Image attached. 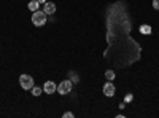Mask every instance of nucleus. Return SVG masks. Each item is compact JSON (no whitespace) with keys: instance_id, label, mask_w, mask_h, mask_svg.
Segmentation results:
<instances>
[{"instance_id":"obj_1","label":"nucleus","mask_w":159,"mask_h":118,"mask_svg":"<svg viewBox=\"0 0 159 118\" xmlns=\"http://www.w3.org/2000/svg\"><path fill=\"white\" fill-rule=\"evenodd\" d=\"M46 21H48V15H46L45 11H42V10L34 11V15H32V24H34V26H37V27H42V26L46 24Z\"/></svg>"},{"instance_id":"obj_10","label":"nucleus","mask_w":159,"mask_h":118,"mask_svg":"<svg viewBox=\"0 0 159 118\" xmlns=\"http://www.w3.org/2000/svg\"><path fill=\"white\" fill-rule=\"evenodd\" d=\"M30 91H32L34 96H40V94H42V88H38V86H35V85H34V88H32Z\"/></svg>"},{"instance_id":"obj_9","label":"nucleus","mask_w":159,"mask_h":118,"mask_svg":"<svg viewBox=\"0 0 159 118\" xmlns=\"http://www.w3.org/2000/svg\"><path fill=\"white\" fill-rule=\"evenodd\" d=\"M115 77H116V73L113 72V70H107V72H105V78H107V80H115Z\"/></svg>"},{"instance_id":"obj_2","label":"nucleus","mask_w":159,"mask_h":118,"mask_svg":"<svg viewBox=\"0 0 159 118\" xmlns=\"http://www.w3.org/2000/svg\"><path fill=\"white\" fill-rule=\"evenodd\" d=\"M19 83H21V86H22V89H32L34 88V78L30 77V75H21L19 77Z\"/></svg>"},{"instance_id":"obj_3","label":"nucleus","mask_w":159,"mask_h":118,"mask_svg":"<svg viewBox=\"0 0 159 118\" xmlns=\"http://www.w3.org/2000/svg\"><path fill=\"white\" fill-rule=\"evenodd\" d=\"M72 80H64L57 85V93L59 94H69L70 91H72Z\"/></svg>"},{"instance_id":"obj_4","label":"nucleus","mask_w":159,"mask_h":118,"mask_svg":"<svg viewBox=\"0 0 159 118\" xmlns=\"http://www.w3.org/2000/svg\"><path fill=\"white\" fill-rule=\"evenodd\" d=\"M115 93H116V89H115V85L108 80L107 83L103 85V94L107 96V97H113L115 96Z\"/></svg>"},{"instance_id":"obj_7","label":"nucleus","mask_w":159,"mask_h":118,"mask_svg":"<svg viewBox=\"0 0 159 118\" xmlns=\"http://www.w3.org/2000/svg\"><path fill=\"white\" fill-rule=\"evenodd\" d=\"M29 10L30 11H37V10H40V2L38 0H32V2H29Z\"/></svg>"},{"instance_id":"obj_13","label":"nucleus","mask_w":159,"mask_h":118,"mask_svg":"<svg viewBox=\"0 0 159 118\" xmlns=\"http://www.w3.org/2000/svg\"><path fill=\"white\" fill-rule=\"evenodd\" d=\"M132 99H134V96H132V94H127V96L124 97V102H130Z\"/></svg>"},{"instance_id":"obj_11","label":"nucleus","mask_w":159,"mask_h":118,"mask_svg":"<svg viewBox=\"0 0 159 118\" xmlns=\"http://www.w3.org/2000/svg\"><path fill=\"white\" fill-rule=\"evenodd\" d=\"M70 77H72V83H80V78L76 77V73H73V72H72V73H70Z\"/></svg>"},{"instance_id":"obj_12","label":"nucleus","mask_w":159,"mask_h":118,"mask_svg":"<svg viewBox=\"0 0 159 118\" xmlns=\"http://www.w3.org/2000/svg\"><path fill=\"white\" fill-rule=\"evenodd\" d=\"M153 8L154 10H159V0H153Z\"/></svg>"},{"instance_id":"obj_6","label":"nucleus","mask_w":159,"mask_h":118,"mask_svg":"<svg viewBox=\"0 0 159 118\" xmlns=\"http://www.w3.org/2000/svg\"><path fill=\"white\" fill-rule=\"evenodd\" d=\"M43 11L46 13L48 16H49V15H54V11H56V5L52 3V2H46V3H43Z\"/></svg>"},{"instance_id":"obj_14","label":"nucleus","mask_w":159,"mask_h":118,"mask_svg":"<svg viewBox=\"0 0 159 118\" xmlns=\"http://www.w3.org/2000/svg\"><path fill=\"white\" fill-rule=\"evenodd\" d=\"M64 118H73V113L72 112H65L64 113Z\"/></svg>"},{"instance_id":"obj_5","label":"nucleus","mask_w":159,"mask_h":118,"mask_svg":"<svg viewBox=\"0 0 159 118\" xmlns=\"http://www.w3.org/2000/svg\"><path fill=\"white\" fill-rule=\"evenodd\" d=\"M43 91H45L46 94H54L56 91H57V85L54 82H46L43 85Z\"/></svg>"},{"instance_id":"obj_8","label":"nucleus","mask_w":159,"mask_h":118,"mask_svg":"<svg viewBox=\"0 0 159 118\" xmlns=\"http://www.w3.org/2000/svg\"><path fill=\"white\" fill-rule=\"evenodd\" d=\"M140 32L145 34V35H148V34H151V27H150V26H147V24H145V26H140Z\"/></svg>"},{"instance_id":"obj_15","label":"nucleus","mask_w":159,"mask_h":118,"mask_svg":"<svg viewBox=\"0 0 159 118\" xmlns=\"http://www.w3.org/2000/svg\"><path fill=\"white\" fill-rule=\"evenodd\" d=\"M38 2H40V5H42V3H46V0H38Z\"/></svg>"}]
</instances>
